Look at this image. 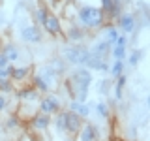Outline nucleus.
I'll use <instances>...</instances> for the list:
<instances>
[{"instance_id": "1", "label": "nucleus", "mask_w": 150, "mask_h": 141, "mask_svg": "<svg viewBox=\"0 0 150 141\" xmlns=\"http://www.w3.org/2000/svg\"><path fill=\"white\" fill-rule=\"evenodd\" d=\"M92 72L86 68H71V72L68 73V77H64L60 81V87L66 92V96L69 100H77L86 103L88 102V92L92 87Z\"/></svg>"}, {"instance_id": "2", "label": "nucleus", "mask_w": 150, "mask_h": 141, "mask_svg": "<svg viewBox=\"0 0 150 141\" xmlns=\"http://www.w3.org/2000/svg\"><path fill=\"white\" fill-rule=\"evenodd\" d=\"M75 23L86 32H98L107 23V19L98 6H92V4H79L77 13H75Z\"/></svg>"}, {"instance_id": "3", "label": "nucleus", "mask_w": 150, "mask_h": 141, "mask_svg": "<svg viewBox=\"0 0 150 141\" xmlns=\"http://www.w3.org/2000/svg\"><path fill=\"white\" fill-rule=\"evenodd\" d=\"M60 55H62L64 62L68 66H73V68H84L88 56H90V51L84 43H66L60 49Z\"/></svg>"}, {"instance_id": "4", "label": "nucleus", "mask_w": 150, "mask_h": 141, "mask_svg": "<svg viewBox=\"0 0 150 141\" xmlns=\"http://www.w3.org/2000/svg\"><path fill=\"white\" fill-rule=\"evenodd\" d=\"M64 109V103L60 100V96L56 92H49V94H43L38 102V111L40 113H45V115L53 117L56 115L58 111Z\"/></svg>"}, {"instance_id": "5", "label": "nucleus", "mask_w": 150, "mask_h": 141, "mask_svg": "<svg viewBox=\"0 0 150 141\" xmlns=\"http://www.w3.org/2000/svg\"><path fill=\"white\" fill-rule=\"evenodd\" d=\"M19 38L28 45H36L43 41V30L34 23H23L19 26Z\"/></svg>"}, {"instance_id": "6", "label": "nucleus", "mask_w": 150, "mask_h": 141, "mask_svg": "<svg viewBox=\"0 0 150 141\" xmlns=\"http://www.w3.org/2000/svg\"><path fill=\"white\" fill-rule=\"evenodd\" d=\"M64 23V28H62V38L68 43H84V40L88 38V32L86 30H83L81 26L77 25V23Z\"/></svg>"}, {"instance_id": "7", "label": "nucleus", "mask_w": 150, "mask_h": 141, "mask_svg": "<svg viewBox=\"0 0 150 141\" xmlns=\"http://www.w3.org/2000/svg\"><path fill=\"white\" fill-rule=\"evenodd\" d=\"M115 26L120 34L124 36H129L137 30V17L133 15L131 11H122L118 17L115 19Z\"/></svg>"}, {"instance_id": "8", "label": "nucleus", "mask_w": 150, "mask_h": 141, "mask_svg": "<svg viewBox=\"0 0 150 141\" xmlns=\"http://www.w3.org/2000/svg\"><path fill=\"white\" fill-rule=\"evenodd\" d=\"M34 73V66L32 64H23V66H13L11 73H9V79L13 81V85H28V81H30V75Z\"/></svg>"}, {"instance_id": "9", "label": "nucleus", "mask_w": 150, "mask_h": 141, "mask_svg": "<svg viewBox=\"0 0 150 141\" xmlns=\"http://www.w3.org/2000/svg\"><path fill=\"white\" fill-rule=\"evenodd\" d=\"M62 28H64V23H62V19H60V15H56L54 11H51L49 15H47L41 30H43L45 34H49L51 38H60L62 36Z\"/></svg>"}, {"instance_id": "10", "label": "nucleus", "mask_w": 150, "mask_h": 141, "mask_svg": "<svg viewBox=\"0 0 150 141\" xmlns=\"http://www.w3.org/2000/svg\"><path fill=\"white\" fill-rule=\"evenodd\" d=\"M41 94L36 90L32 85H23L15 88V100L17 103H38Z\"/></svg>"}, {"instance_id": "11", "label": "nucleus", "mask_w": 150, "mask_h": 141, "mask_svg": "<svg viewBox=\"0 0 150 141\" xmlns=\"http://www.w3.org/2000/svg\"><path fill=\"white\" fill-rule=\"evenodd\" d=\"M47 132H51V135H53L54 139L68 137V135H66V109L58 111L56 115L51 117V126H49Z\"/></svg>"}, {"instance_id": "12", "label": "nucleus", "mask_w": 150, "mask_h": 141, "mask_svg": "<svg viewBox=\"0 0 150 141\" xmlns=\"http://www.w3.org/2000/svg\"><path fill=\"white\" fill-rule=\"evenodd\" d=\"M83 124H84V120L81 119V117L75 115L73 111L66 109V135H68V137H71V139L77 137V134L81 132Z\"/></svg>"}, {"instance_id": "13", "label": "nucleus", "mask_w": 150, "mask_h": 141, "mask_svg": "<svg viewBox=\"0 0 150 141\" xmlns=\"http://www.w3.org/2000/svg\"><path fill=\"white\" fill-rule=\"evenodd\" d=\"M28 126H30L32 132H38V134H47V130H49V126H51V117L45 115V113H40V111H38L36 115L28 120Z\"/></svg>"}, {"instance_id": "14", "label": "nucleus", "mask_w": 150, "mask_h": 141, "mask_svg": "<svg viewBox=\"0 0 150 141\" xmlns=\"http://www.w3.org/2000/svg\"><path fill=\"white\" fill-rule=\"evenodd\" d=\"M79 141H100V128L90 120H84L81 132L77 134Z\"/></svg>"}, {"instance_id": "15", "label": "nucleus", "mask_w": 150, "mask_h": 141, "mask_svg": "<svg viewBox=\"0 0 150 141\" xmlns=\"http://www.w3.org/2000/svg\"><path fill=\"white\" fill-rule=\"evenodd\" d=\"M92 103H83V102H77V100H69V103H68V107L66 109L68 111H73L75 115H79L83 120H88L90 119V111H92Z\"/></svg>"}, {"instance_id": "16", "label": "nucleus", "mask_w": 150, "mask_h": 141, "mask_svg": "<svg viewBox=\"0 0 150 141\" xmlns=\"http://www.w3.org/2000/svg\"><path fill=\"white\" fill-rule=\"evenodd\" d=\"M84 68L90 70V72H101V73H107L109 72V62H107L105 58H100V56H94L90 55L86 60V64H84Z\"/></svg>"}, {"instance_id": "17", "label": "nucleus", "mask_w": 150, "mask_h": 141, "mask_svg": "<svg viewBox=\"0 0 150 141\" xmlns=\"http://www.w3.org/2000/svg\"><path fill=\"white\" fill-rule=\"evenodd\" d=\"M111 49H112V45H111V43H107L105 40H98L92 47H88L90 55L100 56V58H105V60H107V56L111 55Z\"/></svg>"}, {"instance_id": "18", "label": "nucleus", "mask_w": 150, "mask_h": 141, "mask_svg": "<svg viewBox=\"0 0 150 141\" xmlns=\"http://www.w3.org/2000/svg\"><path fill=\"white\" fill-rule=\"evenodd\" d=\"M49 13H51V9L47 8L43 2H38V4H36V8H34V13H32V21H34V25H38V26L41 28Z\"/></svg>"}, {"instance_id": "19", "label": "nucleus", "mask_w": 150, "mask_h": 141, "mask_svg": "<svg viewBox=\"0 0 150 141\" xmlns=\"http://www.w3.org/2000/svg\"><path fill=\"white\" fill-rule=\"evenodd\" d=\"M100 30H101V34H103V38H101V40H105V41H107V43H111V45H115V41H116V38H118V36H120V32H118V30H116V26H115V23H109V21H107V23H105V25H103V26L100 28Z\"/></svg>"}, {"instance_id": "20", "label": "nucleus", "mask_w": 150, "mask_h": 141, "mask_svg": "<svg viewBox=\"0 0 150 141\" xmlns=\"http://www.w3.org/2000/svg\"><path fill=\"white\" fill-rule=\"evenodd\" d=\"M0 51H2V53L8 56L9 64H15L17 60L21 58V49H19L15 43H11V41H9V43H6L4 47H0Z\"/></svg>"}, {"instance_id": "21", "label": "nucleus", "mask_w": 150, "mask_h": 141, "mask_svg": "<svg viewBox=\"0 0 150 141\" xmlns=\"http://www.w3.org/2000/svg\"><path fill=\"white\" fill-rule=\"evenodd\" d=\"M47 64H49L51 68L54 70V72H56V75H58L60 79H64L66 72H68V64L64 62V58H62V56H54V58H51Z\"/></svg>"}, {"instance_id": "22", "label": "nucleus", "mask_w": 150, "mask_h": 141, "mask_svg": "<svg viewBox=\"0 0 150 141\" xmlns=\"http://www.w3.org/2000/svg\"><path fill=\"white\" fill-rule=\"evenodd\" d=\"M144 58V49H133L129 51V55L126 56V66H129V68H135V66H139V62Z\"/></svg>"}, {"instance_id": "23", "label": "nucleus", "mask_w": 150, "mask_h": 141, "mask_svg": "<svg viewBox=\"0 0 150 141\" xmlns=\"http://www.w3.org/2000/svg\"><path fill=\"white\" fill-rule=\"evenodd\" d=\"M21 126H23V120L19 119L15 113H9V117L4 122V130L6 132H17V130H21Z\"/></svg>"}, {"instance_id": "24", "label": "nucleus", "mask_w": 150, "mask_h": 141, "mask_svg": "<svg viewBox=\"0 0 150 141\" xmlns=\"http://www.w3.org/2000/svg\"><path fill=\"white\" fill-rule=\"evenodd\" d=\"M94 109H96L98 117H101V119H105V120L111 119V105H109L107 102H98V103H94Z\"/></svg>"}, {"instance_id": "25", "label": "nucleus", "mask_w": 150, "mask_h": 141, "mask_svg": "<svg viewBox=\"0 0 150 141\" xmlns=\"http://www.w3.org/2000/svg\"><path fill=\"white\" fill-rule=\"evenodd\" d=\"M124 70H126V62H124V60H112V64H109V73H111L112 79H116L118 75H122Z\"/></svg>"}, {"instance_id": "26", "label": "nucleus", "mask_w": 150, "mask_h": 141, "mask_svg": "<svg viewBox=\"0 0 150 141\" xmlns=\"http://www.w3.org/2000/svg\"><path fill=\"white\" fill-rule=\"evenodd\" d=\"M124 11V2L122 0H112V8H111V13L107 15V21L109 23H115V19Z\"/></svg>"}, {"instance_id": "27", "label": "nucleus", "mask_w": 150, "mask_h": 141, "mask_svg": "<svg viewBox=\"0 0 150 141\" xmlns=\"http://www.w3.org/2000/svg\"><path fill=\"white\" fill-rule=\"evenodd\" d=\"M111 56H112V60H126V56H128V47L112 45V49H111Z\"/></svg>"}, {"instance_id": "28", "label": "nucleus", "mask_w": 150, "mask_h": 141, "mask_svg": "<svg viewBox=\"0 0 150 141\" xmlns=\"http://www.w3.org/2000/svg\"><path fill=\"white\" fill-rule=\"evenodd\" d=\"M15 92V85L11 79H0V94H13Z\"/></svg>"}, {"instance_id": "29", "label": "nucleus", "mask_w": 150, "mask_h": 141, "mask_svg": "<svg viewBox=\"0 0 150 141\" xmlns=\"http://www.w3.org/2000/svg\"><path fill=\"white\" fill-rule=\"evenodd\" d=\"M112 88V81H109V79H101L100 87H98V90H100V94H109V90Z\"/></svg>"}, {"instance_id": "30", "label": "nucleus", "mask_w": 150, "mask_h": 141, "mask_svg": "<svg viewBox=\"0 0 150 141\" xmlns=\"http://www.w3.org/2000/svg\"><path fill=\"white\" fill-rule=\"evenodd\" d=\"M103 11V15H105V19H107V15L111 13V8H112V0H100V6H98Z\"/></svg>"}, {"instance_id": "31", "label": "nucleus", "mask_w": 150, "mask_h": 141, "mask_svg": "<svg viewBox=\"0 0 150 141\" xmlns=\"http://www.w3.org/2000/svg\"><path fill=\"white\" fill-rule=\"evenodd\" d=\"M41 2H43L49 9H51V8H54V9L60 8V9H62V6L66 4V0H41Z\"/></svg>"}, {"instance_id": "32", "label": "nucleus", "mask_w": 150, "mask_h": 141, "mask_svg": "<svg viewBox=\"0 0 150 141\" xmlns=\"http://www.w3.org/2000/svg\"><path fill=\"white\" fill-rule=\"evenodd\" d=\"M8 107H9V98L6 94H0V115L4 111H8Z\"/></svg>"}, {"instance_id": "33", "label": "nucleus", "mask_w": 150, "mask_h": 141, "mask_svg": "<svg viewBox=\"0 0 150 141\" xmlns=\"http://www.w3.org/2000/svg\"><path fill=\"white\" fill-rule=\"evenodd\" d=\"M115 45H118V47H128V36H124V34H120L118 38H116V41H115Z\"/></svg>"}, {"instance_id": "34", "label": "nucleus", "mask_w": 150, "mask_h": 141, "mask_svg": "<svg viewBox=\"0 0 150 141\" xmlns=\"http://www.w3.org/2000/svg\"><path fill=\"white\" fill-rule=\"evenodd\" d=\"M9 64V60H8V56L0 51V68H6V66Z\"/></svg>"}]
</instances>
